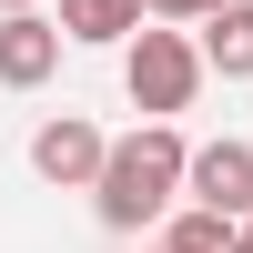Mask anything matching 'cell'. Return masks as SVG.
I'll use <instances>...</instances> for the list:
<instances>
[{
  "label": "cell",
  "mask_w": 253,
  "mask_h": 253,
  "mask_svg": "<svg viewBox=\"0 0 253 253\" xmlns=\"http://www.w3.org/2000/svg\"><path fill=\"white\" fill-rule=\"evenodd\" d=\"M182 203V132L172 122H142V132L101 142V172H91V213L112 233H142Z\"/></svg>",
  "instance_id": "cell-1"
},
{
  "label": "cell",
  "mask_w": 253,
  "mask_h": 253,
  "mask_svg": "<svg viewBox=\"0 0 253 253\" xmlns=\"http://www.w3.org/2000/svg\"><path fill=\"white\" fill-rule=\"evenodd\" d=\"M51 71H61V20L0 10V91H41Z\"/></svg>",
  "instance_id": "cell-4"
},
{
  "label": "cell",
  "mask_w": 253,
  "mask_h": 253,
  "mask_svg": "<svg viewBox=\"0 0 253 253\" xmlns=\"http://www.w3.org/2000/svg\"><path fill=\"white\" fill-rule=\"evenodd\" d=\"M122 91H132V112L172 122L182 101L203 91V51L182 31H132V41H122Z\"/></svg>",
  "instance_id": "cell-2"
},
{
  "label": "cell",
  "mask_w": 253,
  "mask_h": 253,
  "mask_svg": "<svg viewBox=\"0 0 253 253\" xmlns=\"http://www.w3.org/2000/svg\"><path fill=\"white\" fill-rule=\"evenodd\" d=\"M182 203H213V213H253V142H203V152H182Z\"/></svg>",
  "instance_id": "cell-3"
},
{
  "label": "cell",
  "mask_w": 253,
  "mask_h": 253,
  "mask_svg": "<svg viewBox=\"0 0 253 253\" xmlns=\"http://www.w3.org/2000/svg\"><path fill=\"white\" fill-rule=\"evenodd\" d=\"M233 253H253V213H243V223H233Z\"/></svg>",
  "instance_id": "cell-10"
},
{
  "label": "cell",
  "mask_w": 253,
  "mask_h": 253,
  "mask_svg": "<svg viewBox=\"0 0 253 253\" xmlns=\"http://www.w3.org/2000/svg\"><path fill=\"white\" fill-rule=\"evenodd\" d=\"M142 20V0H61V41H132Z\"/></svg>",
  "instance_id": "cell-7"
},
{
  "label": "cell",
  "mask_w": 253,
  "mask_h": 253,
  "mask_svg": "<svg viewBox=\"0 0 253 253\" xmlns=\"http://www.w3.org/2000/svg\"><path fill=\"white\" fill-rule=\"evenodd\" d=\"M0 10H31V0H0Z\"/></svg>",
  "instance_id": "cell-11"
},
{
  "label": "cell",
  "mask_w": 253,
  "mask_h": 253,
  "mask_svg": "<svg viewBox=\"0 0 253 253\" xmlns=\"http://www.w3.org/2000/svg\"><path fill=\"white\" fill-rule=\"evenodd\" d=\"M203 71H223V81H253V0H223V10H203Z\"/></svg>",
  "instance_id": "cell-6"
},
{
  "label": "cell",
  "mask_w": 253,
  "mask_h": 253,
  "mask_svg": "<svg viewBox=\"0 0 253 253\" xmlns=\"http://www.w3.org/2000/svg\"><path fill=\"white\" fill-rule=\"evenodd\" d=\"M152 20H203V10H223V0H142Z\"/></svg>",
  "instance_id": "cell-9"
},
{
  "label": "cell",
  "mask_w": 253,
  "mask_h": 253,
  "mask_svg": "<svg viewBox=\"0 0 253 253\" xmlns=\"http://www.w3.org/2000/svg\"><path fill=\"white\" fill-rule=\"evenodd\" d=\"M162 253H233V213H213V203H172V213H162Z\"/></svg>",
  "instance_id": "cell-8"
},
{
  "label": "cell",
  "mask_w": 253,
  "mask_h": 253,
  "mask_svg": "<svg viewBox=\"0 0 253 253\" xmlns=\"http://www.w3.org/2000/svg\"><path fill=\"white\" fill-rule=\"evenodd\" d=\"M31 172H41V182H61V193H91V172H101V132H91L81 112L41 122V132H31Z\"/></svg>",
  "instance_id": "cell-5"
}]
</instances>
